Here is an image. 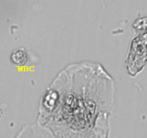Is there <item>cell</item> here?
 I'll return each instance as SVG.
<instances>
[{"label": "cell", "mask_w": 147, "mask_h": 138, "mask_svg": "<svg viewBox=\"0 0 147 138\" xmlns=\"http://www.w3.org/2000/svg\"><path fill=\"white\" fill-rule=\"evenodd\" d=\"M11 60L16 65H23L27 61V55L22 49H18L12 53Z\"/></svg>", "instance_id": "obj_1"}]
</instances>
